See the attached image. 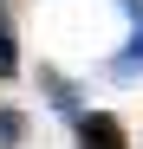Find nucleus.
<instances>
[{
    "label": "nucleus",
    "instance_id": "f257e3e1",
    "mask_svg": "<svg viewBox=\"0 0 143 149\" xmlns=\"http://www.w3.org/2000/svg\"><path fill=\"white\" fill-rule=\"evenodd\" d=\"M117 7L130 13V39H124V52H117L104 71H111L117 84H130V78H143V0H117Z\"/></svg>",
    "mask_w": 143,
    "mask_h": 149
},
{
    "label": "nucleus",
    "instance_id": "f03ea898",
    "mask_svg": "<svg viewBox=\"0 0 143 149\" xmlns=\"http://www.w3.org/2000/svg\"><path fill=\"white\" fill-rule=\"evenodd\" d=\"M78 149H130V130L111 110H85L78 117Z\"/></svg>",
    "mask_w": 143,
    "mask_h": 149
},
{
    "label": "nucleus",
    "instance_id": "7ed1b4c3",
    "mask_svg": "<svg viewBox=\"0 0 143 149\" xmlns=\"http://www.w3.org/2000/svg\"><path fill=\"white\" fill-rule=\"evenodd\" d=\"M39 91L52 97V110H59V117H72V123L85 117V97H78V84H72V78H59V71H39Z\"/></svg>",
    "mask_w": 143,
    "mask_h": 149
},
{
    "label": "nucleus",
    "instance_id": "20e7f679",
    "mask_svg": "<svg viewBox=\"0 0 143 149\" xmlns=\"http://www.w3.org/2000/svg\"><path fill=\"white\" fill-rule=\"evenodd\" d=\"M13 71H20V39H13L7 7H0V78H13Z\"/></svg>",
    "mask_w": 143,
    "mask_h": 149
},
{
    "label": "nucleus",
    "instance_id": "39448f33",
    "mask_svg": "<svg viewBox=\"0 0 143 149\" xmlns=\"http://www.w3.org/2000/svg\"><path fill=\"white\" fill-rule=\"evenodd\" d=\"M20 136H26V117H20V110H0V143H20Z\"/></svg>",
    "mask_w": 143,
    "mask_h": 149
}]
</instances>
